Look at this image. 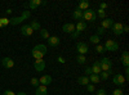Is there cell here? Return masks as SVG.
Wrapping results in <instances>:
<instances>
[{
    "label": "cell",
    "instance_id": "cell-1",
    "mask_svg": "<svg viewBox=\"0 0 129 95\" xmlns=\"http://www.w3.org/2000/svg\"><path fill=\"white\" fill-rule=\"evenodd\" d=\"M47 51H48V49H47L45 45L39 44V45L34 46V49L31 50V55L35 58V60H38V59H43V57L47 54Z\"/></svg>",
    "mask_w": 129,
    "mask_h": 95
},
{
    "label": "cell",
    "instance_id": "cell-2",
    "mask_svg": "<svg viewBox=\"0 0 129 95\" xmlns=\"http://www.w3.org/2000/svg\"><path fill=\"white\" fill-rule=\"evenodd\" d=\"M100 64H101V69H102V72H109V73H111V69H112V62H111V59L110 58H102L101 60H100Z\"/></svg>",
    "mask_w": 129,
    "mask_h": 95
},
{
    "label": "cell",
    "instance_id": "cell-3",
    "mask_svg": "<svg viewBox=\"0 0 129 95\" xmlns=\"http://www.w3.org/2000/svg\"><path fill=\"white\" fill-rule=\"evenodd\" d=\"M83 19H84V22H85V21H89V22H95V19H97L95 10H93L92 8L84 10V12H83Z\"/></svg>",
    "mask_w": 129,
    "mask_h": 95
},
{
    "label": "cell",
    "instance_id": "cell-4",
    "mask_svg": "<svg viewBox=\"0 0 129 95\" xmlns=\"http://www.w3.org/2000/svg\"><path fill=\"white\" fill-rule=\"evenodd\" d=\"M103 48H105V51H116L117 49H119V44H117V41L110 39L105 43Z\"/></svg>",
    "mask_w": 129,
    "mask_h": 95
},
{
    "label": "cell",
    "instance_id": "cell-5",
    "mask_svg": "<svg viewBox=\"0 0 129 95\" xmlns=\"http://www.w3.org/2000/svg\"><path fill=\"white\" fill-rule=\"evenodd\" d=\"M112 82L115 83L116 86H124L125 85V82H126V80H125V77L121 75V73H117V75H115L114 77H112Z\"/></svg>",
    "mask_w": 129,
    "mask_h": 95
},
{
    "label": "cell",
    "instance_id": "cell-6",
    "mask_svg": "<svg viewBox=\"0 0 129 95\" xmlns=\"http://www.w3.org/2000/svg\"><path fill=\"white\" fill-rule=\"evenodd\" d=\"M123 27H124L123 23H120V22H114V25H112V27H111L114 35H116V36L123 35Z\"/></svg>",
    "mask_w": 129,
    "mask_h": 95
},
{
    "label": "cell",
    "instance_id": "cell-7",
    "mask_svg": "<svg viewBox=\"0 0 129 95\" xmlns=\"http://www.w3.org/2000/svg\"><path fill=\"white\" fill-rule=\"evenodd\" d=\"M76 50H78V54H80V55H84V54H87V53L89 51V48H88V45L85 44V43H78L76 44Z\"/></svg>",
    "mask_w": 129,
    "mask_h": 95
},
{
    "label": "cell",
    "instance_id": "cell-8",
    "mask_svg": "<svg viewBox=\"0 0 129 95\" xmlns=\"http://www.w3.org/2000/svg\"><path fill=\"white\" fill-rule=\"evenodd\" d=\"M34 68L36 72H41V71H44L45 69V62L44 59H38L34 62Z\"/></svg>",
    "mask_w": 129,
    "mask_h": 95
},
{
    "label": "cell",
    "instance_id": "cell-9",
    "mask_svg": "<svg viewBox=\"0 0 129 95\" xmlns=\"http://www.w3.org/2000/svg\"><path fill=\"white\" fill-rule=\"evenodd\" d=\"M52 81H53V78H52V76H49V75H44V76H41V77L39 78L40 85L47 86V87H48V85H50V83H52Z\"/></svg>",
    "mask_w": 129,
    "mask_h": 95
},
{
    "label": "cell",
    "instance_id": "cell-10",
    "mask_svg": "<svg viewBox=\"0 0 129 95\" xmlns=\"http://www.w3.org/2000/svg\"><path fill=\"white\" fill-rule=\"evenodd\" d=\"M112 25H114V19H112V18H105V19L101 21V27L105 28V30L111 28Z\"/></svg>",
    "mask_w": 129,
    "mask_h": 95
},
{
    "label": "cell",
    "instance_id": "cell-11",
    "mask_svg": "<svg viewBox=\"0 0 129 95\" xmlns=\"http://www.w3.org/2000/svg\"><path fill=\"white\" fill-rule=\"evenodd\" d=\"M59 43H61V39H59L58 36H49V39H48V44H49V46H52V48L58 46Z\"/></svg>",
    "mask_w": 129,
    "mask_h": 95
},
{
    "label": "cell",
    "instance_id": "cell-12",
    "mask_svg": "<svg viewBox=\"0 0 129 95\" xmlns=\"http://www.w3.org/2000/svg\"><path fill=\"white\" fill-rule=\"evenodd\" d=\"M21 34H22L23 36H31L32 34H34V30L30 27V25H23L22 27H21Z\"/></svg>",
    "mask_w": 129,
    "mask_h": 95
},
{
    "label": "cell",
    "instance_id": "cell-13",
    "mask_svg": "<svg viewBox=\"0 0 129 95\" xmlns=\"http://www.w3.org/2000/svg\"><path fill=\"white\" fill-rule=\"evenodd\" d=\"M2 66H3L4 68H13L14 62H13V59H12V58L5 57V58H3V60H2Z\"/></svg>",
    "mask_w": 129,
    "mask_h": 95
},
{
    "label": "cell",
    "instance_id": "cell-14",
    "mask_svg": "<svg viewBox=\"0 0 129 95\" xmlns=\"http://www.w3.org/2000/svg\"><path fill=\"white\" fill-rule=\"evenodd\" d=\"M40 5H41V0H31V2H28V3L25 4V7H28V8L32 9V10L38 9Z\"/></svg>",
    "mask_w": 129,
    "mask_h": 95
},
{
    "label": "cell",
    "instance_id": "cell-15",
    "mask_svg": "<svg viewBox=\"0 0 129 95\" xmlns=\"http://www.w3.org/2000/svg\"><path fill=\"white\" fill-rule=\"evenodd\" d=\"M90 68H92V73H93V75H98V76H100V73L102 72V69H101V64H100V60H95Z\"/></svg>",
    "mask_w": 129,
    "mask_h": 95
},
{
    "label": "cell",
    "instance_id": "cell-16",
    "mask_svg": "<svg viewBox=\"0 0 129 95\" xmlns=\"http://www.w3.org/2000/svg\"><path fill=\"white\" fill-rule=\"evenodd\" d=\"M62 31L63 32H66V34H72L74 31H75V25L74 23H64L63 26H62Z\"/></svg>",
    "mask_w": 129,
    "mask_h": 95
},
{
    "label": "cell",
    "instance_id": "cell-17",
    "mask_svg": "<svg viewBox=\"0 0 129 95\" xmlns=\"http://www.w3.org/2000/svg\"><path fill=\"white\" fill-rule=\"evenodd\" d=\"M87 28V22H84V21H78V23L75 25V31H78V32H83V31Z\"/></svg>",
    "mask_w": 129,
    "mask_h": 95
},
{
    "label": "cell",
    "instance_id": "cell-18",
    "mask_svg": "<svg viewBox=\"0 0 129 95\" xmlns=\"http://www.w3.org/2000/svg\"><path fill=\"white\" fill-rule=\"evenodd\" d=\"M47 94H48V87H47V86L39 85V86L36 87L35 95H47Z\"/></svg>",
    "mask_w": 129,
    "mask_h": 95
},
{
    "label": "cell",
    "instance_id": "cell-19",
    "mask_svg": "<svg viewBox=\"0 0 129 95\" xmlns=\"http://www.w3.org/2000/svg\"><path fill=\"white\" fill-rule=\"evenodd\" d=\"M121 63L124 64V67H129V54H128V51H124L123 54H121Z\"/></svg>",
    "mask_w": 129,
    "mask_h": 95
},
{
    "label": "cell",
    "instance_id": "cell-20",
    "mask_svg": "<svg viewBox=\"0 0 129 95\" xmlns=\"http://www.w3.org/2000/svg\"><path fill=\"white\" fill-rule=\"evenodd\" d=\"M72 18L76 19V21H80V19L83 18V12H81L79 8H76V9H75L74 12H72Z\"/></svg>",
    "mask_w": 129,
    "mask_h": 95
},
{
    "label": "cell",
    "instance_id": "cell-21",
    "mask_svg": "<svg viewBox=\"0 0 129 95\" xmlns=\"http://www.w3.org/2000/svg\"><path fill=\"white\" fill-rule=\"evenodd\" d=\"M78 8L81 10V12H84V10L89 9V3L87 2V0H83V2H80V3L78 4Z\"/></svg>",
    "mask_w": 129,
    "mask_h": 95
},
{
    "label": "cell",
    "instance_id": "cell-22",
    "mask_svg": "<svg viewBox=\"0 0 129 95\" xmlns=\"http://www.w3.org/2000/svg\"><path fill=\"white\" fill-rule=\"evenodd\" d=\"M23 18L22 17H14V18H12V19H9V25H13V26H16V25H18V23H21V22H23Z\"/></svg>",
    "mask_w": 129,
    "mask_h": 95
},
{
    "label": "cell",
    "instance_id": "cell-23",
    "mask_svg": "<svg viewBox=\"0 0 129 95\" xmlns=\"http://www.w3.org/2000/svg\"><path fill=\"white\" fill-rule=\"evenodd\" d=\"M78 82L80 83V85H83V86H87L88 83H89V78H88L87 76H80V77L78 78Z\"/></svg>",
    "mask_w": 129,
    "mask_h": 95
},
{
    "label": "cell",
    "instance_id": "cell-24",
    "mask_svg": "<svg viewBox=\"0 0 129 95\" xmlns=\"http://www.w3.org/2000/svg\"><path fill=\"white\" fill-rule=\"evenodd\" d=\"M30 27L34 30V31H40V30H41L40 23L38 22V21H31V22H30Z\"/></svg>",
    "mask_w": 129,
    "mask_h": 95
},
{
    "label": "cell",
    "instance_id": "cell-25",
    "mask_svg": "<svg viewBox=\"0 0 129 95\" xmlns=\"http://www.w3.org/2000/svg\"><path fill=\"white\" fill-rule=\"evenodd\" d=\"M88 78H89V82H93V83H98V82H101V78H100V76L98 75H92L90 76H88Z\"/></svg>",
    "mask_w": 129,
    "mask_h": 95
},
{
    "label": "cell",
    "instance_id": "cell-26",
    "mask_svg": "<svg viewBox=\"0 0 129 95\" xmlns=\"http://www.w3.org/2000/svg\"><path fill=\"white\" fill-rule=\"evenodd\" d=\"M89 41H90L92 44L98 45V44H100V41H101V37H100V36H97V35H92V36L89 37Z\"/></svg>",
    "mask_w": 129,
    "mask_h": 95
},
{
    "label": "cell",
    "instance_id": "cell-27",
    "mask_svg": "<svg viewBox=\"0 0 129 95\" xmlns=\"http://www.w3.org/2000/svg\"><path fill=\"white\" fill-rule=\"evenodd\" d=\"M40 36H41L43 39L48 40V39H49V31L45 30V28H41V30H40Z\"/></svg>",
    "mask_w": 129,
    "mask_h": 95
},
{
    "label": "cell",
    "instance_id": "cell-28",
    "mask_svg": "<svg viewBox=\"0 0 129 95\" xmlns=\"http://www.w3.org/2000/svg\"><path fill=\"white\" fill-rule=\"evenodd\" d=\"M95 16H98L101 19H105V18H107V17H106V10H103V9H98V10H97Z\"/></svg>",
    "mask_w": 129,
    "mask_h": 95
},
{
    "label": "cell",
    "instance_id": "cell-29",
    "mask_svg": "<svg viewBox=\"0 0 129 95\" xmlns=\"http://www.w3.org/2000/svg\"><path fill=\"white\" fill-rule=\"evenodd\" d=\"M76 62L79 63V64H84V63L87 62V58H85L84 55H80V54H78V57H76Z\"/></svg>",
    "mask_w": 129,
    "mask_h": 95
},
{
    "label": "cell",
    "instance_id": "cell-30",
    "mask_svg": "<svg viewBox=\"0 0 129 95\" xmlns=\"http://www.w3.org/2000/svg\"><path fill=\"white\" fill-rule=\"evenodd\" d=\"M9 25V19L3 17V18H0V27H4V26H8Z\"/></svg>",
    "mask_w": 129,
    "mask_h": 95
},
{
    "label": "cell",
    "instance_id": "cell-31",
    "mask_svg": "<svg viewBox=\"0 0 129 95\" xmlns=\"http://www.w3.org/2000/svg\"><path fill=\"white\" fill-rule=\"evenodd\" d=\"M95 51L98 53V54H103V53H105V48H103V45L98 44V45L95 46Z\"/></svg>",
    "mask_w": 129,
    "mask_h": 95
},
{
    "label": "cell",
    "instance_id": "cell-32",
    "mask_svg": "<svg viewBox=\"0 0 129 95\" xmlns=\"http://www.w3.org/2000/svg\"><path fill=\"white\" fill-rule=\"evenodd\" d=\"M30 82H31V85H32V86H35V87H38V86L40 85V82H39V78H36V77H32Z\"/></svg>",
    "mask_w": 129,
    "mask_h": 95
},
{
    "label": "cell",
    "instance_id": "cell-33",
    "mask_svg": "<svg viewBox=\"0 0 129 95\" xmlns=\"http://www.w3.org/2000/svg\"><path fill=\"white\" fill-rule=\"evenodd\" d=\"M109 76H110L109 72H101V73H100V78H102V80H105V81L109 78Z\"/></svg>",
    "mask_w": 129,
    "mask_h": 95
},
{
    "label": "cell",
    "instance_id": "cell-34",
    "mask_svg": "<svg viewBox=\"0 0 129 95\" xmlns=\"http://www.w3.org/2000/svg\"><path fill=\"white\" fill-rule=\"evenodd\" d=\"M105 32H106V30H105V28H102V27L100 26L98 28H97V34H95V35H97V36H102Z\"/></svg>",
    "mask_w": 129,
    "mask_h": 95
},
{
    "label": "cell",
    "instance_id": "cell-35",
    "mask_svg": "<svg viewBox=\"0 0 129 95\" xmlns=\"http://www.w3.org/2000/svg\"><path fill=\"white\" fill-rule=\"evenodd\" d=\"M30 16H31V13L28 12V10H23V13H22V16H21V17H22L23 19H27Z\"/></svg>",
    "mask_w": 129,
    "mask_h": 95
},
{
    "label": "cell",
    "instance_id": "cell-36",
    "mask_svg": "<svg viewBox=\"0 0 129 95\" xmlns=\"http://www.w3.org/2000/svg\"><path fill=\"white\" fill-rule=\"evenodd\" d=\"M112 95H124V92H123L121 89H116V90L112 91Z\"/></svg>",
    "mask_w": 129,
    "mask_h": 95
},
{
    "label": "cell",
    "instance_id": "cell-37",
    "mask_svg": "<svg viewBox=\"0 0 129 95\" xmlns=\"http://www.w3.org/2000/svg\"><path fill=\"white\" fill-rule=\"evenodd\" d=\"M87 90H88L89 92H93V91L95 90V87H94V85H92V83H88V85H87Z\"/></svg>",
    "mask_w": 129,
    "mask_h": 95
},
{
    "label": "cell",
    "instance_id": "cell-38",
    "mask_svg": "<svg viewBox=\"0 0 129 95\" xmlns=\"http://www.w3.org/2000/svg\"><path fill=\"white\" fill-rule=\"evenodd\" d=\"M84 73H85V76H90L92 75V68L90 67H87V68H85V71H84Z\"/></svg>",
    "mask_w": 129,
    "mask_h": 95
},
{
    "label": "cell",
    "instance_id": "cell-39",
    "mask_svg": "<svg viewBox=\"0 0 129 95\" xmlns=\"http://www.w3.org/2000/svg\"><path fill=\"white\" fill-rule=\"evenodd\" d=\"M97 95H107V92H106L105 89H100L98 91H97Z\"/></svg>",
    "mask_w": 129,
    "mask_h": 95
},
{
    "label": "cell",
    "instance_id": "cell-40",
    "mask_svg": "<svg viewBox=\"0 0 129 95\" xmlns=\"http://www.w3.org/2000/svg\"><path fill=\"white\" fill-rule=\"evenodd\" d=\"M57 60H58V62L61 63V64H63V63H66V59H64L63 57H61V55H59V57L57 58Z\"/></svg>",
    "mask_w": 129,
    "mask_h": 95
},
{
    "label": "cell",
    "instance_id": "cell-41",
    "mask_svg": "<svg viewBox=\"0 0 129 95\" xmlns=\"http://www.w3.org/2000/svg\"><path fill=\"white\" fill-rule=\"evenodd\" d=\"M3 95H16V94H14V92H13L12 90H5Z\"/></svg>",
    "mask_w": 129,
    "mask_h": 95
},
{
    "label": "cell",
    "instance_id": "cell-42",
    "mask_svg": "<svg viewBox=\"0 0 129 95\" xmlns=\"http://www.w3.org/2000/svg\"><path fill=\"white\" fill-rule=\"evenodd\" d=\"M107 7H109V5H107V3H101V4H100V9H103V10H105Z\"/></svg>",
    "mask_w": 129,
    "mask_h": 95
},
{
    "label": "cell",
    "instance_id": "cell-43",
    "mask_svg": "<svg viewBox=\"0 0 129 95\" xmlns=\"http://www.w3.org/2000/svg\"><path fill=\"white\" fill-rule=\"evenodd\" d=\"M12 12H13L12 9H7V10H5V13H7V14H10V13H12Z\"/></svg>",
    "mask_w": 129,
    "mask_h": 95
},
{
    "label": "cell",
    "instance_id": "cell-44",
    "mask_svg": "<svg viewBox=\"0 0 129 95\" xmlns=\"http://www.w3.org/2000/svg\"><path fill=\"white\" fill-rule=\"evenodd\" d=\"M18 95H27L26 92H23V91H21V92H18Z\"/></svg>",
    "mask_w": 129,
    "mask_h": 95
}]
</instances>
